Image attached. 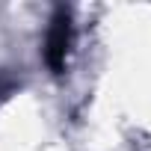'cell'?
<instances>
[{
    "mask_svg": "<svg viewBox=\"0 0 151 151\" xmlns=\"http://www.w3.org/2000/svg\"><path fill=\"white\" fill-rule=\"evenodd\" d=\"M71 39H74V30H71V12L65 6H59L50 18V27H47V39H45V62L50 65V71H62L65 68V59H68V50H71Z\"/></svg>",
    "mask_w": 151,
    "mask_h": 151,
    "instance_id": "cell-1",
    "label": "cell"
}]
</instances>
